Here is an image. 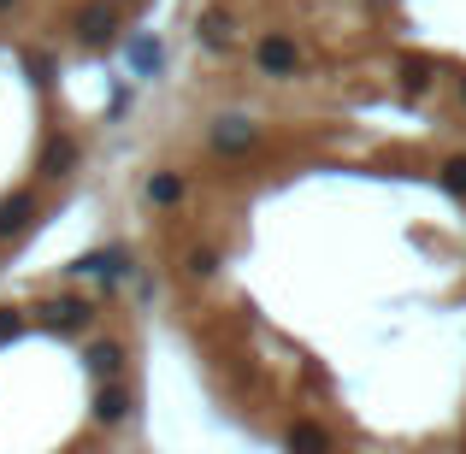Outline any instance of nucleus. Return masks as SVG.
<instances>
[{"label":"nucleus","mask_w":466,"mask_h":454,"mask_svg":"<svg viewBox=\"0 0 466 454\" xmlns=\"http://www.w3.org/2000/svg\"><path fill=\"white\" fill-rule=\"evenodd\" d=\"M154 330L254 454H466V154L248 125L159 177Z\"/></svg>","instance_id":"nucleus-1"},{"label":"nucleus","mask_w":466,"mask_h":454,"mask_svg":"<svg viewBox=\"0 0 466 454\" xmlns=\"http://www.w3.org/2000/svg\"><path fill=\"white\" fill-rule=\"evenodd\" d=\"M154 313L101 260L0 289V454H154Z\"/></svg>","instance_id":"nucleus-2"}]
</instances>
